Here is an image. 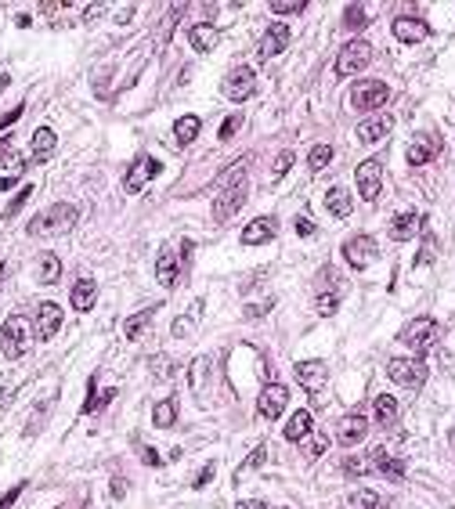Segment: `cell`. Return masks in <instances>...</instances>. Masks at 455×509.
Listing matches in <instances>:
<instances>
[{
    "mask_svg": "<svg viewBox=\"0 0 455 509\" xmlns=\"http://www.w3.org/2000/svg\"><path fill=\"white\" fill-rule=\"evenodd\" d=\"M76 220H80V210L73 202H54L47 210H40L33 220H29V235L33 239H54V235H66L76 228Z\"/></svg>",
    "mask_w": 455,
    "mask_h": 509,
    "instance_id": "6da1fadb",
    "label": "cell"
},
{
    "mask_svg": "<svg viewBox=\"0 0 455 509\" xmlns=\"http://www.w3.org/2000/svg\"><path fill=\"white\" fill-rule=\"evenodd\" d=\"M192 250H195V246L185 239L178 250H170V246H166V250L159 253V260H155V282H159L163 289H174V286H178V278H181V267L192 260Z\"/></svg>",
    "mask_w": 455,
    "mask_h": 509,
    "instance_id": "7a4b0ae2",
    "label": "cell"
},
{
    "mask_svg": "<svg viewBox=\"0 0 455 509\" xmlns=\"http://www.w3.org/2000/svg\"><path fill=\"white\" fill-rule=\"evenodd\" d=\"M402 339L423 358V354H430V347H437V339H441V322H434V318H412V322L402 329Z\"/></svg>",
    "mask_w": 455,
    "mask_h": 509,
    "instance_id": "3957f363",
    "label": "cell"
},
{
    "mask_svg": "<svg viewBox=\"0 0 455 509\" xmlns=\"http://www.w3.org/2000/svg\"><path fill=\"white\" fill-rule=\"evenodd\" d=\"M387 372H390L394 383H402V386H409V390H419V386L426 383V376H430V365H426L419 354H416V358H390Z\"/></svg>",
    "mask_w": 455,
    "mask_h": 509,
    "instance_id": "277c9868",
    "label": "cell"
},
{
    "mask_svg": "<svg viewBox=\"0 0 455 509\" xmlns=\"http://www.w3.org/2000/svg\"><path fill=\"white\" fill-rule=\"evenodd\" d=\"M26 332H29V325H26L22 314H11L4 322V329H0V354H4L8 361L26 358Z\"/></svg>",
    "mask_w": 455,
    "mask_h": 509,
    "instance_id": "5b68a950",
    "label": "cell"
},
{
    "mask_svg": "<svg viewBox=\"0 0 455 509\" xmlns=\"http://www.w3.org/2000/svg\"><path fill=\"white\" fill-rule=\"evenodd\" d=\"M369 62H372V43L369 40H351V43H344V51H339L336 73L339 76H358Z\"/></svg>",
    "mask_w": 455,
    "mask_h": 509,
    "instance_id": "8992f818",
    "label": "cell"
},
{
    "mask_svg": "<svg viewBox=\"0 0 455 509\" xmlns=\"http://www.w3.org/2000/svg\"><path fill=\"white\" fill-rule=\"evenodd\" d=\"M387 83H379V80H362V83H354V91H351V105L358 108V112H379V105H387Z\"/></svg>",
    "mask_w": 455,
    "mask_h": 509,
    "instance_id": "52a82bcc",
    "label": "cell"
},
{
    "mask_svg": "<svg viewBox=\"0 0 455 509\" xmlns=\"http://www.w3.org/2000/svg\"><path fill=\"white\" fill-rule=\"evenodd\" d=\"M354 181H358L362 199L376 202V199H379V192H383V163H379V159H365V163H358Z\"/></svg>",
    "mask_w": 455,
    "mask_h": 509,
    "instance_id": "ba28073f",
    "label": "cell"
},
{
    "mask_svg": "<svg viewBox=\"0 0 455 509\" xmlns=\"http://www.w3.org/2000/svg\"><path fill=\"white\" fill-rule=\"evenodd\" d=\"M437 152H441V134H434V130H419V134H412L405 159H409V166H426L430 159H437Z\"/></svg>",
    "mask_w": 455,
    "mask_h": 509,
    "instance_id": "9c48e42d",
    "label": "cell"
},
{
    "mask_svg": "<svg viewBox=\"0 0 455 509\" xmlns=\"http://www.w3.org/2000/svg\"><path fill=\"white\" fill-rule=\"evenodd\" d=\"M246 195H250V188L246 185H232V188H220V195L213 199V220L217 224H228L239 210H242V202H246Z\"/></svg>",
    "mask_w": 455,
    "mask_h": 509,
    "instance_id": "30bf717a",
    "label": "cell"
},
{
    "mask_svg": "<svg viewBox=\"0 0 455 509\" xmlns=\"http://www.w3.org/2000/svg\"><path fill=\"white\" fill-rule=\"evenodd\" d=\"M62 329V307L54 300H40L36 304V314H33V332L36 339H54Z\"/></svg>",
    "mask_w": 455,
    "mask_h": 509,
    "instance_id": "8fae6325",
    "label": "cell"
},
{
    "mask_svg": "<svg viewBox=\"0 0 455 509\" xmlns=\"http://www.w3.org/2000/svg\"><path fill=\"white\" fill-rule=\"evenodd\" d=\"M159 174H163V163H159V159H152V155H141V159L127 170L123 188H127L131 195H138V192H145V185H148L152 178H159Z\"/></svg>",
    "mask_w": 455,
    "mask_h": 509,
    "instance_id": "7c38bea8",
    "label": "cell"
},
{
    "mask_svg": "<svg viewBox=\"0 0 455 509\" xmlns=\"http://www.w3.org/2000/svg\"><path fill=\"white\" fill-rule=\"evenodd\" d=\"M376 257H379V246H376L372 235H354V239H347V246H344V260H347L354 271L376 264Z\"/></svg>",
    "mask_w": 455,
    "mask_h": 509,
    "instance_id": "4fadbf2b",
    "label": "cell"
},
{
    "mask_svg": "<svg viewBox=\"0 0 455 509\" xmlns=\"http://www.w3.org/2000/svg\"><path fill=\"white\" fill-rule=\"evenodd\" d=\"M286 405H290V390L282 386V383H267V386L257 394V412H260L264 419H278L282 412H286Z\"/></svg>",
    "mask_w": 455,
    "mask_h": 509,
    "instance_id": "5bb4252c",
    "label": "cell"
},
{
    "mask_svg": "<svg viewBox=\"0 0 455 509\" xmlns=\"http://www.w3.org/2000/svg\"><path fill=\"white\" fill-rule=\"evenodd\" d=\"M253 91H257V73H253L250 66H239V69L228 73V80H224V94L232 98V101H246Z\"/></svg>",
    "mask_w": 455,
    "mask_h": 509,
    "instance_id": "9a60e30c",
    "label": "cell"
},
{
    "mask_svg": "<svg viewBox=\"0 0 455 509\" xmlns=\"http://www.w3.org/2000/svg\"><path fill=\"white\" fill-rule=\"evenodd\" d=\"M394 36L402 43H423L430 36V22L416 15H402V19H394Z\"/></svg>",
    "mask_w": 455,
    "mask_h": 509,
    "instance_id": "2e32d148",
    "label": "cell"
},
{
    "mask_svg": "<svg viewBox=\"0 0 455 509\" xmlns=\"http://www.w3.org/2000/svg\"><path fill=\"white\" fill-rule=\"evenodd\" d=\"M286 43H290V29L282 26V22H275V26H267V33L260 36L257 54H260V58H275V54L286 51Z\"/></svg>",
    "mask_w": 455,
    "mask_h": 509,
    "instance_id": "e0dca14e",
    "label": "cell"
},
{
    "mask_svg": "<svg viewBox=\"0 0 455 509\" xmlns=\"http://www.w3.org/2000/svg\"><path fill=\"white\" fill-rule=\"evenodd\" d=\"M390 127H394V120L387 116V112H372L369 120H362V123H358V141H365V145L383 141V138L390 134Z\"/></svg>",
    "mask_w": 455,
    "mask_h": 509,
    "instance_id": "ac0fdd59",
    "label": "cell"
},
{
    "mask_svg": "<svg viewBox=\"0 0 455 509\" xmlns=\"http://www.w3.org/2000/svg\"><path fill=\"white\" fill-rule=\"evenodd\" d=\"M54 148H58V138H54V130L51 127H40L36 134H33V148H29V166H44L51 155H54Z\"/></svg>",
    "mask_w": 455,
    "mask_h": 509,
    "instance_id": "d6986e66",
    "label": "cell"
},
{
    "mask_svg": "<svg viewBox=\"0 0 455 509\" xmlns=\"http://www.w3.org/2000/svg\"><path fill=\"white\" fill-rule=\"evenodd\" d=\"M423 217L416 213V210H405V213H397L394 220H390V239L394 242H405V239H412L416 232H423Z\"/></svg>",
    "mask_w": 455,
    "mask_h": 509,
    "instance_id": "ffe728a7",
    "label": "cell"
},
{
    "mask_svg": "<svg viewBox=\"0 0 455 509\" xmlns=\"http://www.w3.org/2000/svg\"><path fill=\"white\" fill-rule=\"evenodd\" d=\"M297 379L311 390V398H315V394L325 390V383H329V369L322 361H297Z\"/></svg>",
    "mask_w": 455,
    "mask_h": 509,
    "instance_id": "44dd1931",
    "label": "cell"
},
{
    "mask_svg": "<svg viewBox=\"0 0 455 509\" xmlns=\"http://www.w3.org/2000/svg\"><path fill=\"white\" fill-rule=\"evenodd\" d=\"M275 217H257V220H250L246 228H242V242L246 246H264V242H271L275 239Z\"/></svg>",
    "mask_w": 455,
    "mask_h": 509,
    "instance_id": "7402d4cb",
    "label": "cell"
},
{
    "mask_svg": "<svg viewBox=\"0 0 455 509\" xmlns=\"http://www.w3.org/2000/svg\"><path fill=\"white\" fill-rule=\"evenodd\" d=\"M365 433H369V419H365V416H347L344 423L336 426V437H339V444H344V448L362 444Z\"/></svg>",
    "mask_w": 455,
    "mask_h": 509,
    "instance_id": "603a6c76",
    "label": "cell"
},
{
    "mask_svg": "<svg viewBox=\"0 0 455 509\" xmlns=\"http://www.w3.org/2000/svg\"><path fill=\"white\" fill-rule=\"evenodd\" d=\"M369 459H372V466H376L387 480H402V477H405V463H402V459H394L387 448H372V451H369Z\"/></svg>",
    "mask_w": 455,
    "mask_h": 509,
    "instance_id": "cb8c5ba5",
    "label": "cell"
},
{
    "mask_svg": "<svg viewBox=\"0 0 455 509\" xmlns=\"http://www.w3.org/2000/svg\"><path fill=\"white\" fill-rule=\"evenodd\" d=\"M188 43H192L199 54H206V51H213V47L220 43V29L210 26V22H195V26L188 29Z\"/></svg>",
    "mask_w": 455,
    "mask_h": 509,
    "instance_id": "d4e9b609",
    "label": "cell"
},
{
    "mask_svg": "<svg viewBox=\"0 0 455 509\" xmlns=\"http://www.w3.org/2000/svg\"><path fill=\"white\" fill-rule=\"evenodd\" d=\"M69 300H73V307H76L80 314L91 311L94 300H98V282H94V278H80L76 286H73V293H69Z\"/></svg>",
    "mask_w": 455,
    "mask_h": 509,
    "instance_id": "484cf974",
    "label": "cell"
},
{
    "mask_svg": "<svg viewBox=\"0 0 455 509\" xmlns=\"http://www.w3.org/2000/svg\"><path fill=\"white\" fill-rule=\"evenodd\" d=\"M325 210H329L332 217H351V210H354L351 192H344V188H329V192H325Z\"/></svg>",
    "mask_w": 455,
    "mask_h": 509,
    "instance_id": "4316f807",
    "label": "cell"
},
{
    "mask_svg": "<svg viewBox=\"0 0 455 509\" xmlns=\"http://www.w3.org/2000/svg\"><path fill=\"white\" fill-rule=\"evenodd\" d=\"M58 278H62V260L54 253H44L40 264H36V282H40V286H54Z\"/></svg>",
    "mask_w": 455,
    "mask_h": 509,
    "instance_id": "83f0119b",
    "label": "cell"
},
{
    "mask_svg": "<svg viewBox=\"0 0 455 509\" xmlns=\"http://www.w3.org/2000/svg\"><path fill=\"white\" fill-rule=\"evenodd\" d=\"M372 412H376V423H379V426H387V430L397 423V416H402V408H397V401L390 398V394H379Z\"/></svg>",
    "mask_w": 455,
    "mask_h": 509,
    "instance_id": "f1b7e54d",
    "label": "cell"
},
{
    "mask_svg": "<svg viewBox=\"0 0 455 509\" xmlns=\"http://www.w3.org/2000/svg\"><path fill=\"white\" fill-rule=\"evenodd\" d=\"M152 423H155L159 430L178 426V401H174V398H163V401L152 408Z\"/></svg>",
    "mask_w": 455,
    "mask_h": 509,
    "instance_id": "f546056e",
    "label": "cell"
},
{
    "mask_svg": "<svg viewBox=\"0 0 455 509\" xmlns=\"http://www.w3.org/2000/svg\"><path fill=\"white\" fill-rule=\"evenodd\" d=\"M311 412L307 408H300V412H293L290 416V423H286V441H304L307 433H311Z\"/></svg>",
    "mask_w": 455,
    "mask_h": 509,
    "instance_id": "4dcf8cb0",
    "label": "cell"
},
{
    "mask_svg": "<svg viewBox=\"0 0 455 509\" xmlns=\"http://www.w3.org/2000/svg\"><path fill=\"white\" fill-rule=\"evenodd\" d=\"M199 130H203L199 116H181V120L174 123V141H178V145H192V141L199 138Z\"/></svg>",
    "mask_w": 455,
    "mask_h": 509,
    "instance_id": "1f68e13d",
    "label": "cell"
},
{
    "mask_svg": "<svg viewBox=\"0 0 455 509\" xmlns=\"http://www.w3.org/2000/svg\"><path fill=\"white\" fill-rule=\"evenodd\" d=\"M199 322H203V300H199V304H192V311H188V314H181V318L174 322V336H178V339H188V336H192V329H195Z\"/></svg>",
    "mask_w": 455,
    "mask_h": 509,
    "instance_id": "d6a6232c",
    "label": "cell"
},
{
    "mask_svg": "<svg viewBox=\"0 0 455 509\" xmlns=\"http://www.w3.org/2000/svg\"><path fill=\"white\" fill-rule=\"evenodd\" d=\"M87 386H91V398L83 401V416H91V412H101V408H105L112 398H116V390H112V386H108V390H98V383H94V379H91Z\"/></svg>",
    "mask_w": 455,
    "mask_h": 509,
    "instance_id": "836d02e7",
    "label": "cell"
},
{
    "mask_svg": "<svg viewBox=\"0 0 455 509\" xmlns=\"http://www.w3.org/2000/svg\"><path fill=\"white\" fill-rule=\"evenodd\" d=\"M148 372H152V379H174V372H178V361L174 358H166V354H155V358H148Z\"/></svg>",
    "mask_w": 455,
    "mask_h": 509,
    "instance_id": "e575fe53",
    "label": "cell"
},
{
    "mask_svg": "<svg viewBox=\"0 0 455 509\" xmlns=\"http://www.w3.org/2000/svg\"><path fill=\"white\" fill-rule=\"evenodd\" d=\"M155 318V307H145L141 314H134V318H127V325H123V336L127 339H141V332L148 329V322Z\"/></svg>",
    "mask_w": 455,
    "mask_h": 509,
    "instance_id": "d590c367",
    "label": "cell"
},
{
    "mask_svg": "<svg viewBox=\"0 0 455 509\" xmlns=\"http://www.w3.org/2000/svg\"><path fill=\"white\" fill-rule=\"evenodd\" d=\"M423 246H419V253H416V267H426V264H434V257H437V239H434V232L423 224Z\"/></svg>",
    "mask_w": 455,
    "mask_h": 509,
    "instance_id": "8d00e7d4",
    "label": "cell"
},
{
    "mask_svg": "<svg viewBox=\"0 0 455 509\" xmlns=\"http://www.w3.org/2000/svg\"><path fill=\"white\" fill-rule=\"evenodd\" d=\"M369 22H372V19H369V11H365L362 4H347V8H344V26H347V29H365Z\"/></svg>",
    "mask_w": 455,
    "mask_h": 509,
    "instance_id": "74e56055",
    "label": "cell"
},
{
    "mask_svg": "<svg viewBox=\"0 0 455 509\" xmlns=\"http://www.w3.org/2000/svg\"><path fill=\"white\" fill-rule=\"evenodd\" d=\"M181 11H185V4H174V8L166 11V19L159 22V33H155L159 43H166V36H174V26H178V15H181Z\"/></svg>",
    "mask_w": 455,
    "mask_h": 509,
    "instance_id": "f35d334b",
    "label": "cell"
},
{
    "mask_svg": "<svg viewBox=\"0 0 455 509\" xmlns=\"http://www.w3.org/2000/svg\"><path fill=\"white\" fill-rule=\"evenodd\" d=\"M329 159H332V148H329V145H315V148L307 152V166H311V174H318L322 166H329Z\"/></svg>",
    "mask_w": 455,
    "mask_h": 509,
    "instance_id": "ab89813d",
    "label": "cell"
},
{
    "mask_svg": "<svg viewBox=\"0 0 455 509\" xmlns=\"http://www.w3.org/2000/svg\"><path fill=\"white\" fill-rule=\"evenodd\" d=\"M372 470V459L369 456H347L344 459V473L347 477H362V473H369Z\"/></svg>",
    "mask_w": 455,
    "mask_h": 509,
    "instance_id": "60d3db41",
    "label": "cell"
},
{
    "mask_svg": "<svg viewBox=\"0 0 455 509\" xmlns=\"http://www.w3.org/2000/svg\"><path fill=\"white\" fill-rule=\"evenodd\" d=\"M336 307H339V297H336V293H318V297H315V311H318L322 318L336 314Z\"/></svg>",
    "mask_w": 455,
    "mask_h": 509,
    "instance_id": "b9f144b4",
    "label": "cell"
},
{
    "mask_svg": "<svg viewBox=\"0 0 455 509\" xmlns=\"http://www.w3.org/2000/svg\"><path fill=\"white\" fill-rule=\"evenodd\" d=\"M271 11L275 15H300V11H307V4L304 0H271Z\"/></svg>",
    "mask_w": 455,
    "mask_h": 509,
    "instance_id": "7bdbcfd3",
    "label": "cell"
},
{
    "mask_svg": "<svg viewBox=\"0 0 455 509\" xmlns=\"http://www.w3.org/2000/svg\"><path fill=\"white\" fill-rule=\"evenodd\" d=\"M351 505H354V509H379L383 502H379V495H376V491H369V488H365V491H354Z\"/></svg>",
    "mask_w": 455,
    "mask_h": 509,
    "instance_id": "ee69618b",
    "label": "cell"
},
{
    "mask_svg": "<svg viewBox=\"0 0 455 509\" xmlns=\"http://www.w3.org/2000/svg\"><path fill=\"white\" fill-rule=\"evenodd\" d=\"M290 166H293V152L290 148H282L271 163V178H282V174H290Z\"/></svg>",
    "mask_w": 455,
    "mask_h": 509,
    "instance_id": "f6af8a7d",
    "label": "cell"
},
{
    "mask_svg": "<svg viewBox=\"0 0 455 509\" xmlns=\"http://www.w3.org/2000/svg\"><path fill=\"white\" fill-rule=\"evenodd\" d=\"M33 192H36L33 185H22V188H19V195H15V199L8 202V210H4V217H15V213H19V210H22V206L29 202V195H33Z\"/></svg>",
    "mask_w": 455,
    "mask_h": 509,
    "instance_id": "bcb514c9",
    "label": "cell"
},
{
    "mask_svg": "<svg viewBox=\"0 0 455 509\" xmlns=\"http://www.w3.org/2000/svg\"><path fill=\"white\" fill-rule=\"evenodd\" d=\"M206 376H210V361H206V358H195V361H192V386H195V390L206 386Z\"/></svg>",
    "mask_w": 455,
    "mask_h": 509,
    "instance_id": "7dc6e473",
    "label": "cell"
},
{
    "mask_svg": "<svg viewBox=\"0 0 455 509\" xmlns=\"http://www.w3.org/2000/svg\"><path fill=\"white\" fill-rule=\"evenodd\" d=\"M325 444H329V441H325V433H315V437L304 444V456H307V459H318V456H325Z\"/></svg>",
    "mask_w": 455,
    "mask_h": 509,
    "instance_id": "c3c4849f",
    "label": "cell"
},
{
    "mask_svg": "<svg viewBox=\"0 0 455 509\" xmlns=\"http://www.w3.org/2000/svg\"><path fill=\"white\" fill-rule=\"evenodd\" d=\"M264 459H267V444H257V448L250 451V456H246V463H242V470H239V473H246V470H257Z\"/></svg>",
    "mask_w": 455,
    "mask_h": 509,
    "instance_id": "681fc988",
    "label": "cell"
},
{
    "mask_svg": "<svg viewBox=\"0 0 455 509\" xmlns=\"http://www.w3.org/2000/svg\"><path fill=\"white\" fill-rule=\"evenodd\" d=\"M213 473H217V466H213V463H206V466H203V470L195 473V480H192V488H206V484L213 480Z\"/></svg>",
    "mask_w": 455,
    "mask_h": 509,
    "instance_id": "f907efd6",
    "label": "cell"
},
{
    "mask_svg": "<svg viewBox=\"0 0 455 509\" xmlns=\"http://www.w3.org/2000/svg\"><path fill=\"white\" fill-rule=\"evenodd\" d=\"M26 491V484H15L11 491H4V495H0V509H11L15 502H19V495Z\"/></svg>",
    "mask_w": 455,
    "mask_h": 509,
    "instance_id": "816d5d0a",
    "label": "cell"
},
{
    "mask_svg": "<svg viewBox=\"0 0 455 509\" xmlns=\"http://www.w3.org/2000/svg\"><path fill=\"white\" fill-rule=\"evenodd\" d=\"M239 123H242L239 116H228V120L220 123V141H228V138H235V130H239Z\"/></svg>",
    "mask_w": 455,
    "mask_h": 509,
    "instance_id": "f5cc1de1",
    "label": "cell"
},
{
    "mask_svg": "<svg viewBox=\"0 0 455 509\" xmlns=\"http://www.w3.org/2000/svg\"><path fill=\"white\" fill-rule=\"evenodd\" d=\"M271 304H275V300H264V304H250V307L242 311V318H246V322H250V318H260V314H267V311H271Z\"/></svg>",
    "mask_w": 455,
    "mask_h": 509,
    "instance_id": "db71d44e",
    "label": "cell"
},
{
    "mask_svg": "<svg viewBox=\"0 0 455 509\" xmlns=\"http://www.w3.org/2000/svg\"><path fill=\"white\" fill-rule=\"evenodd\" d=\"M297 235H304V239H311V235H315V224H311L307 217H297Z\"/></svg>",
    "mask_w": 455,
    "mask_h": 509,
    "instance_id": "11a10c76",
    "label": "cell"
},
{
    "mask_svg": "<svg viewBox=\"0 0 455 509\" xmlns=\"http://www.w3.org/2000/svg\"><path fill=\"white\" fill-rule=\"evenodd\" d=\"M141 459H145L148 466H163V456H159L155 448H141Z\"/></svg>",
    "mask_w": 455,
    "mask_h": 509,
    "instance_id": "9f6ffc18",
    "label": "cell"
},
{
    "mask_svg": "<svg viewBox=\"0 0 455 509\" xmlns=\"http://www.w3.org/2000/svg\"><path fill=\"white\" fill-rule=\"evenodd\" d=\"M22 112H26V105H19V108H11V112H8V116H4V120H0V130H8V127H11V123H15V120L22 116Z\"/></svg>",
    "mask_w": 455,
    "mask_h": 509,
    "instance_id": "6f0895ef",
    "label": "cell"
},
{
    "mask_svg": "<svg viewBox=\"0 0 455 509\" xmlns=\"http://www.w3.org/2000/svg\"><path fill=\"white\" fill-rule=\"evenodd\" d=\"M235 509H267V505H264L260 498H246V502H239Z\"/></svg>",
    "mask_w": 455,
    "mask_h": 509,
    "instance_id": "680465c9",
    "label": "cell"
},
{
    "mask_svg": "<svg viewBox=\"0 0 455 509\" xmlns=\"http://www.w3.org/2000/svg\"><path fill=\"white\" fill-rule=\"evenodd\" d=\"M8 401H11V398H8V390H4V386H0V408H4Z\"/></svg>",
    "mask_w": 455,
    "mask_h": 509,
    "instance_id": "91938a15",
    "label": "cell"
},
{
    "mask_svg": "<svg viewBox=\"0 0 455 509\" xmlns=\"http://www.w3.org/2000/svg\"><path fill=\"white\" fill-rule=\"evenodd\" d=\"M8 148V138H0V152H4Z\"/></svg>",
    "mask_w": 455,
    "mask_h": 509,
    "instance_id": "94428289",
    "label": "cell"
},
{
    "mask_svg": "<svg viewBox=\"0 0 455 509\" xmlns=\"http://www.w3.org/2000/svg\"><path fill=\"white\" fill-rule=\"evenodd\" d=\"M0 278H4V264H0Z\"/></svg>",
    "mask_w": 455,
    "mask_h": 509,
    "instance_id": "6125c7cd",
    "label": "cell"
},
{
    "mask_svg": "<svg viewBox=\"0 0 455 509\" xmlns=\"http://www.w3.org/2000/svg\"><path fill=\"white\" fill-rule=\"evenodd\" d=\"M83 509H94V505H83Z\"/></svg>",
    "mask_w": 455,
    "mask_h": 509,
    "instance_id": "be15d7a7",
    "label": "cell"
},
{
    "mask_svg": "<svg viewBox=\"0 0 455 509\" xmlns=\"http://www.w3.org/2000/svg\"><path fill=\"white\" fill-rule=\"evenodd\" d=\"M282 509H290V505H282Z\"/></svg>",
    "mask_w": 455,
    "mask_h": 509,
    "instance_id": "e7e4bbea",
    "label": "cell"
}]
</instances>
